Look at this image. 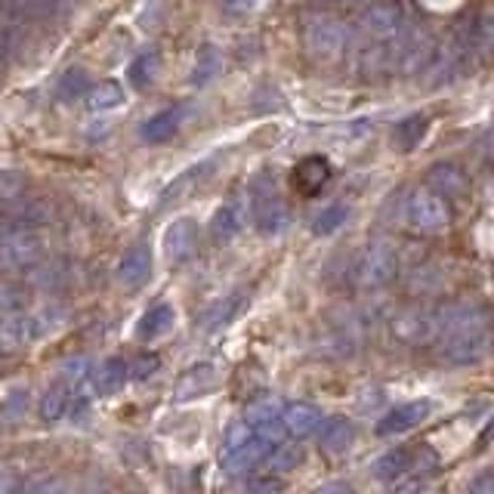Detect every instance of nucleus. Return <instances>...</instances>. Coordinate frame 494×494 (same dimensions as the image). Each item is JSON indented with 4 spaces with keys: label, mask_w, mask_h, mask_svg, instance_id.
Segmentation results:
<instances>
[{
    "label": "nucleus",
    "mask_w": 494,
    "mask_h": 494,
    "mask_svg": "<svg viewBox=\"0 0 494 494\" xmlns=\"http://www.w3.org/2000/svg\"><path fill=\"white\" fill-rule=\"evenodd\" d=\"M352 28L331 13H312L303 22V47L316 59H337L350 50Z\"/></svg>",
    "instance_id": "f257e3e1"
},
{
    "label": "nucleus",
    "mask_w": 494,
    "mask_h": 494,
    "mask_svg": "<svg viewBox=\"0 0 494 494\" xmlns=\"http://www.w3.org/2000/svg\"><path fill=\"white\" fill-rule=\"evenodd\" d=\"M251 205H253V220H257L260 232L279 235V232L288 229L290 210L285 205V198H281L279 183H275L272 173H260L251 183Z\"/></svg>",
    "instance_id": "f03ea898"
},
{
    "label": "nucleus",
    "mask_w": 494,
    "mask_h": 494,
    "mask_svg": "<svg viewBox=\"0 0 494 494\" xmlns=\"http://www.w3.org/2000/svg\"><path fill=\"white\" fill-rule=\"evenodd\" d=\"M47 247H50V238L43 235L41 229H19V232H6L0 235V266L4 269H22L34 266L38 260L47 257Z\"/></svg>",
    "instance_id": "7ed1b4c3"
},
{
    "label": "nucleus",
    "mask_w": 494,
    "mask_h": 494,
    "mask_svg": "<svg viewBox=\"0 0 494 494\" xmlns=\"http://www.w3.org/2000/svg\"><path fill=\"white\" fill-rule=\"evenodd\" d=\"M398 257L389 242H370L355 266V285L361 290H377L396 279Z\"/></svg>",
    "instance_id": "20e7f679"
},
{
    "label": "nucleus",
    "mask_w": 494,
    "mask_h": 494,
    "mask_svg": "<svg viewBox=\"0 0 494 494\" xmlns=\"http://www.w3.org/2000/svg\"><path fill=\"white\" fill-rule=\"evenodd\" d=\"M485 352H489V331H485V322H479V325H470V328L442 337L439 355L445 365L463 368V365H476Z\"/></svg>",
    "instance_id": "39448f33"
},
{
    "label": "nucleus",
    "mask_w": 494,
    "mask_h": 494,
    "mask_svg": "<svg viewBox=\"0 0 494 494\" xmlns=\"http://www.w3.org/2000/svg\"><path fill=\"white\" fill-rule=\"evenodd\" d=\"M408 223L424 235H433V232H442L452 223V207H448V198L439 195L435 188H417L408 201Z\"/></svg>",
    "instance_id": "423d86ee"
},
{
    "label": "nucleus",
    "mask_w": 494,
    "mask_h": 494,
    "mask_svg": "<svg viewBox=\"0 0 494 494\" xmlns=\"http://www.w3.org/2000/svg\"><path fill=\"white\" fill-rule=\"evenodd\" d=\"M359 28L368 41H392L405 32V10L398 0H370L361 6Z\"/></svg>",
    "instance_id": "0eeeda50"
},
{
    "label": "nucleus",
    "mask_w": 494,
    "mask_h": 494,
    "mask_svg": "<svg viewBox=\"0 0 494 494\" xmlns=\"http://www.w3.org/2000/svg\"><path fill=\"white\" fill-rule=\"evenodd\" d=\"M53 220V205L47 198H25V192L19 198L0 205V235L19 229H41Z\"/></svg>",
    "instance_id": "6e6552de"
},
{
    "label": "nucleus",
    "mask_w": 494,
    "mask_h": 494,
    "mask_svg": "<svg viewBox=\"0 0 494 494\" xmlns=\"http://www.w3.org/2000/svg\"><path fill=\"white\" fill-rule=\"evenodd\" d=\"M275 442H269V439H263V435L251 433L244 442H238V445L220 448V463H223V470H226L229 476L251 473V470H260V463H263V457L269 454V448Z\"/></svg>",
    "instance_id": "1a4fd4ad"
},
{
    "label": "nucleus",
    "mask_w": 494,
    "mask_h": 494,
    "mask_svg": "<svg viewBox=\"0 0 494 494\" xmlns=\"http://www.w3.org/2000/svg\"><path fill=\"white\" fill-rule=\"evenodd\" d=\"M479 322H485V312L482 306H476V303H445V306H439L426 318V334L442 340L448 337V334L463 331Z\"/></svg>",
    "instance_id": "9d476101"
},
{
    "label": "nucleus",
    "mask_w": 494,
    "mask_h": 494,
    "mask_svg": "<svg viewBox=\"0 0 494 494\" xmlns=\"http://www.w3.org/2000/svg\"><path fill=\"white\" fill-rule=\"evenodd\" d=\"M216 383H220V368H216L214 361H198V365H192L177 380V387H173V396H177L179 402H188V398H201L205 392L214 389Z\"/></svg>",
    "instance_id": "9b49d317"
},
{
    "label": "nucleus",
    "mask_w": 494,
    "mask_h": 494,
    "mask_svg": "<svg viewBox=\"0 0 494 494\" xmlns=\"http://www.w3.org/2000/svg\"><path fill=\"white\" fill-rule=\"evenodd\" d=\"M433 411V405L426 402V398H420V402H405L398 405V408H392L383 414V420L377 424V433L380 435H398V433H408L414 426L420 424V420H426Z\"/></svg>",
    "instance_id": "f8f14e48"
},
{
    "label": "nucleus",
    "mask_w": 494,
    "mask_h": 494,
    "mask_svg": "<svg viewBox=\"0 0 494 494\" xmlns=\"http://www.w3.org/2000/svg\"><path fill=\"white\" fill-rule=\"evenodd\" d=\"M69 269L71 263L69 260H38L34 266L22 269L25 272V285L34 288V290H43V294H50V290H59L65 281H69Z\"/></svg>",
    "instance_id": "ddd939ff"
},
{
    "label": "nucleus",
    "mask_w": 494,
    "mask_h": 494,
    "mask_svg": "<svg viewBox=\"0 0 494 494\" xmlns=\"http://www.w3.org/2000/svg\"><path fill=\"white\" fill-rule=\"evenodd\" d=\"M114 275H118V281L127 290L142 288L145 281H149V275H151V251H149V244L130 247V251L124 253V260L118 263V269H114Z\"/></svg>",
    "instance_id": "4468645a"
},
{
    "label": "nucleus",
    "mask_w": 494,
    "mask_h": 494,
    "mask_svg": "<svg viewBox=\"0 0 494 494\" xmlns=\"http://www.w3.org/2000/svg\"><path fill=\"white\" fill-rule=\"evenodd\" d=\"M322 411L309 402H290L288 408H281V424H285V433L294 435V439H306V435L318 433L322 426Z\"/></svg>",
    "instance_id": "2eb2a0df"
},
{
    "label": "nucleus",
    "mask_w": 494,
    "mask_h": 494,
    "mask_svg": "<svg viewBox=\"0 0 494 494\" xmlns=\"http://www.w3.org/2000/svg\"><path fill=\"white\" fill-rule=\"evenodd\" d=\"M328 179H331V164L325 161L322 155L303 158V161L294 167V188L300 195H306V198L322 192V186L328 183Z\"/></svg>",
    "instance_id": "dca6fc26"
},
{
    "label": "nucleus",
    "mask_w": 494,
    "mask_h": 494,
    "mask_svg": "<svg viewBox=\"0 0 494 494\" xmlns=\"http://www.w3.org/2000/svg\"><path fill=\"white\" fill-rule=\"evenodd\" d=\"M188 114V105L186 103H177V105H167L164 112H158L155 118H149L142 124V140L158 145V142H167L173 133L179 130V124Z\"/></svg>",
    "instance_id": "f3484780"
},
{
    "label": "nucleus",
    "mask_w": 494,
    "mask_h": 494,
    "mask_svg": "<svg viewBox=\"0 0 494 494\" xmlns=\"http://www.w3.org/2000/svg\"><path fill=\"white\" fill-rule=\"evenodd\" d=\"M242 226H244V201L238 198V195H229V198L220 205V210L214 214L210 235L223 244V242H229V238H235L238 232H242Z\"/></svg>",
    "instance_id": "a211bd4d"
},
{
    "label": "nucleus",
    "mask_w": 494,
    "mask_h": 494,
    "mask_svg": "<svg viewBox=\"0 0 494 494\" xmlns=\"http://www.w3.org/2000/svg\"><path fill=\"white\" fill-rule=\"evenodd\" d=\"M195 244H198V226L192 220H177L164 232V253L173 263H183V260L192 257Z\"/></svg>",
    "instance_id": "6ab92c4d"
},
{
    "label": "nucleus",
    "mask_w": 494,
    "mask_h": 494,
    "mask_svg": "<svg viewBox=\"0 0 494 494\" xmlns=\"http://www.w3.org/2000/svg\"><path fill=\"white\" fill-rule=\"evenodd\" d=\"M71 402H75V380H69V377H59V380L50 383V387L43 389V396H41V417L47 420V424H53V420H59L62 414H69Z\"/></svg>",
    "instance_id": "aec40b11"
},
{
    "label": "nucleus",
    "mask_w": 494,
    "mask_h": 494,
    "mask_svg": "<svg viewBox=\"0 0 494 494\" xmlns=\"http://www.w3.org/2000/svg\"><path fill=\"white\" fill-rule=\"evenodd\" d=\"M355 439V426L346 417H328L318 426V445L328 454H343Z\"/></svg>",
    "instance_id": "412c9836"
},
{
    "label": "nucleus",
    "mask_w": 494,
    "mask_h": 494,
    "mask_svg": "<svg viewBox=\"0 0 494 494\" xmlns=\"http://www.w3.org/2000/svg\"><path fill=\"white\" fill-rule=\"evenodd\" d=\"M127 361L124 359H108L103 361L96 370L90 374V383H93V389H96V396H114L121 387H124V380H127Z\"/></svg>",
    "instance_id": "4be33fe9"
},
{
    "label": "nucleus",
    "mask_w": 494,
    "mask_h": 494,
    "mask_svg": "<svg viewBox=\"0 0 494 494\" xmlns=\"http://www.w3.org/2000/svg\"><path fill=\"white\" fill-rule=\"evenodd\" d=\"M411 473V452L408 448H392L383 457H377L374 463V476L380 479V482H396V479L408 476Z\"/></svg>",
    "instance_id": "5701e85b"
},
{
    "label": "nucleus",
    "mask_w": 494,
    "mask_h": 494,
    "mask_svg": "<svg viewBox=\"0 0 494 494\" xmlns=\"http://www.w3.org/2000/svg\"><path fill=\"white\" fill-rule=\"evenodd\" d=\"M463 186H467V179H463V173L457 164H433L430 167V188H435L439 195H445V198L461 195Z\"/></svg>",
    "instance_id": "b1692460"
},
{
    "label": "nucleus",
    "mask_w": 494,
    "mask_h": 494,
    "mask_svg": "<svg viewBox=\"0 0 494 494\" xmlns=\"http://www.w3.org/2000/svg\"><path fill=\"white\" fill-rule=\"evenodd\" d=\"M170 325H173V306H167V303H161V306H151V309L140 318V328H136V337L149 343V340H155V337H161V334L170 331Z\"/></svg>",
    "instance_id": "393cba45"
},
{
    "label": "nucleus",
    "mask_w": 494,
    "mask_h": 494,
    "mask_svg": "<svg viewBox=\"0 0 494 494\" xmlns=\"http://www.w3.org/2000/svg\"><path fill=\"white\" fill-rule=\"evenodd\" d=\"M297 463H300V448L297 445H288V442H275L272 448H269V454L263 457V463H260V470L263 473H288V470H294Z\"/></svg>",
    "instance_id": "a878e982"
},
{
    "label": "nucleus",
    "mask_w": 494,
    "mask_h": 494,
    "mask_svg": "<svg viewBox=\"0 0 494 494\" xmlns=\"http://www.w3.org/2000/svg\"><path fill=\"white\" fill-rule=\"evenodd\" d=\"M223 69V56L220 50L214 47V43H205V47L198 50V59H195V69H192V84L195 87H205L210 78H216Z\"/></svg>",
    "instance_id": "bb28decb"
},
{
    "label": "nucleus",
    "mask_w": 494,
    "mask_h": 494,
    "mask_svg": "<svg viewBox=\"0 0 494 494\" xmlns=\"http://www.w3.org/2000/svg\"><path fill=\"white\" fill-rule=\"evenodd\" d=\"M158 65H161V53L158 50H145V53L136 56L133 62H130V84L136 87V90H145V87L151 84V78L158 75Z\"/></svg>",
    "instance_id": "cd10ccee"
},
{
    "label": "nucleus",
    "mask_w": 494,
    "mask_h": 494,
    "mask_svg": "<svg viewBox=\"0 0 494 494\" xmlns=\"http://www.w3.org/2000/svg\"><path fill=\"white\" fill-rule=\"evenodd\" d=\"M32 297H28L25 281H0V316H13V312H25Z\"/></svg>",
    "instance_id": "c85d7f7f"
},
{
    "label": "nucleus",
    "mask_w": 494,
    "mask_h": 494,
    "mask_svg": "<svg viewBox=\"0 0 494 494\" xmlns=\"http://www.w3.org/2000/svg\"><path fill=\"white\" fill-rule=\"evenodd\" d=\"M59 6V0H4L10 19H43Z\"/></svg>",
    "instance_id": "c756f323"
},
{
    "label": "nucleus",
    "mask_w": 494,
    "mask_h": 494,
    "mask_svg": "<svg viewBox=\"0 0 494 494\" xmlns=\"http://www.w3.org/2000/svg\"><path fill=\"white\" fill-rule=\"evenodd\" d=\"M244 306V290H235V294H229L226 300H220L214 309L205 316V328L207 331H216L223 328V325H229L232 318H235V312Z\"/></svg>",
    "instance_id": "7c9ffc66"
},
{
    "label": "nucleus",
    "mask_w": 494,
    "mask_h": 494,
    "mask_svg": "<svg viewBox=\"0 0 494 494\" xmlns=\"http://www.w3.org/2000/svg\"><path fill=\"white\" fill-rule=\"evenodd\" d=\"M426 114H411V118H405L402 124H396V145L402 151H411L414 145H417L420 140H424V133H426Z\"/></svg>",
    "instance_id": "2f4dec72"
},
{
    "label": "nucleus",
    "mask_w": 494,
    "mask_h": 494,
    "mask_svg": "<svg viewBox=\"0 0 494 494\" xmlns=\"http://www.w3.org/2000/svg\"><path fill=\"white\" fill-rule=\"evenodd\" d=\"M87 105L93 108V112H105V108H114V105H121V99H124V90H121V84H114V81H103V84H96L93 90H87Z\"/></svg>",
    "instance_id": "473e14b6"
},
{
    "label": "nucleus",
    "mask_w": 494,
    "mask_h": 494,
    "mask_svg": "<svg viewBox=\"0 0 494 494\" xmlns=\"http://www.w3.org/2000/svg\"><path fill=\"white\" fill-rule=\"evenodd\" d=\"M87 90H90V78H87L84 69L65 71V78L59 81V99H62V103H75V99H84Z\"/></svg>",
    "instance_id": "72a5a7b5"
},
{
    "label": "nucleus",
    "mask_w": 494,
    "mask_h": 494,
    "mask_svg": "<svg viewBox=\"0 0 494 494\" xmlns=\"http://www.w3.org/2000/svg\"><path fill=\"white\" fill-rule=\"evenodd\" d=\"M346 216H350V207L346 205H328L316 220H312V232H316V235H331V232H337L343 226Z\"/></svg>",
    "instance_id": "f704fd0d"
},
{
    "label": "nucleus",
    "mask_w": 494,
    "mask_h": 494,
    "mask_svg": "<svg viewBox=\"0 0 494 494\" xmlns=\"http://www.w3.org/2000/svg\"><path fill=\"white\" fill-rule=\"evenodd\" d=\"M25 408H28V389H13L10 396L4 398V405H0V417H4L6 424H16V420H22Z\"/></svg>",
    "instance_id": "c9c22d12"
},
{
    "label": "nucleus",
    "mask_w": 494,
    "mask_h": 494,
    "mask_svg": "<svg viewBox=\"0 0 494 494\" xmlns=\"http://www.w3.org/2000/svg\"><path fill=\"white\" fill-rule=\"evenodd\" d=\"M281 414V408H279V402L275 398H257V402H251L247 405V411H244V420L247 424H263V420H269V417H279Z\"/></svg>",
    "instance_id": "e433bc0d"
},
{
    "label": "nucleus",
    "mask_w": 494,
    "mask_h": 494,
    "mask_svg": "<svg viewBox=\"0 0 494 494\" xmlns=\"http://www.w3.org/2000/svg\"><path fill=\"white\" fill-rule=\"evenodd\" d=\"M435 470H439V454H435L430 445H420L417 452L411 454V473L414 476H420V473L433 476Z\"/></svg>",
    "instance_id": "4c0bfd02"
},
{
    "label": "nucleus",
    "mask_w": 494,
    "mask_h": 494,
    "mask_svg": "<svg viewBox=\"0 0 494 494\" xmlns=\"http://www.w3.org/2000/svg\"><path fill=\"white\" fill-rule=\"evenodd\" d=\"M158 368H161V359H158L155 352H142L133 365H127V374L133 377V380H149Z\"/></svg>",
    "instance_id": "58836bf2"
},
{
    "label": "nucleus",
    "mask_w": 494,
    "mask_h": 494,
    "mask_svg": "<svg viewBox=\"0 0 494 494\" xmlns=\"http://www.w3.org/2000/svg\"><path fill=\"white\" fill-rule=\"evenodd\" d=\"M201 170H205V164L192 167V170H186V173H183V177H179V179H173V183H170V186H167V188H164V192H161V205H170V201H173V198H177V195H179V192H183V188H186V186H192V183H195V179H198V177H201Z\"/></svg>",
    "instance_id": "ea45409f"
},
{
    "label": "nucleus",
    "mask_w": 494,
    "mask_h": 494,
    "mask_svg": "<svg viewBox=\"0 0 494 494\" xmlns=\"http://www.w3.org/2000/svg\"><path fill=\"white\" fill-rule=\"evenodd\" d=\"M90 374V361L87 359H69L62 365V377H69V380H84V377Z\"/></svg>",
    "instance_id": "a19ab883"
},
{
    "label": "nucleus",
    "mask_w": 494,
    "mask_h": 494,
    "mask_svg": "<svg viewBox=\"0 0 494 494\" xmlns=\"http://www.w3.org/2000/svg\"><path fill=\"white\" fill-rule=\"evenodd\" d=\"M470 491L494 494V470H482V473H476L473 479H470Z\"/></svg>",
    "instance_id": "79ce46f5"
},
{
    "label": "nucleus",
    "mask_w": 494,
    "mask_h": 494,
    "mask_svg": "<svg viewBox=\"0 0 494 494\" xmlns=\"http://www.w3.org/2000/svg\"><path fill=\"white\" fill-rule=\"evenodd\" d=\"M281 489H285V482H281V479H272V473L251 479V491H281Z\"/></svg>",
    "instance_id": "37998d69"
},
{
    "label": "nucleus",
    "mask_w": 494,
    "mask_h": 494,
    "mask_svg": "<svg viewBox=\"0 0 494 494\" xmlns=\"http://www.w3.org/2000/svg\"><path fill=\"white\" fill-rule=\"evenodd\" d=\"M316 6H350V10H361L370 0H312Z\"/></svg>",
    "instance_id": "c03bdc74"
},
{
    "label": "nucleus",
    "mask_w": 494,
    "mask_h": 494,
    "mask_svg": "<svg viewBox=\"0 0 494 494\" xmlns=\"http://www.w3.org/2000/svg\"><path fill=\"white\" fill-rule=\"evenodd\" d=\"M247 10H253V0H226L229 16H244Z\"/></svg>",
    "instance_id": "a18cd8bd"
},
{
    "label": "nucleus",
    "mask_w": 494,
    "mask_h": 494,
    "mask_svg": "<svg viewBox=\"0 0 494 494\" xmlns=\"http://www.w3.org/2000/svg\"><path fill=\"white\" fill-rule=\"evenodd\" d=\"M479 155L494 158V127L489 130V133L482 136V142H479Z\"/></svg>",
    "instance_id": "49530a36"
},
{
    "label": "nucleus",
    "mask_w": 494,
    "mask_h": 494,
    "mask_svg": "<svg viewBox=\"0 0 494 494\" xmlns=\"http://www.w3.org/2000/svg\"><path fill=\"white\" fill-rule=\"evenodd\" d=\"M494 439V417L485 424V430H482V442H491Z\"/></svg>",
    "instance_id": "de8ad7c7"
},
{
    "label": "nucleus",
    "mask_w": 494,
    "mask_h": 494,
    "mask_svg": "<svg viewBox=\"0 0 494 494\" xmlns=\"http://www.w3.org/2000/svg\"><path fill=\"white\" fill-rule=\"evenodd\" d=\"M4 53H6V34L0 32V56H4Z\"/></svg>",
    "instance_id": "09e8293b"
},
{
    "label": "nucleus",
    "mask_w": 494,
    "mask_h": 494,
    "mask_svg": "<svg viewBox=\"0 0 494 494\" xmlns=\"http://www.w3.org/2000/svg\"><path fill=\"white\" fill-rule=\"evenodd\" d=\"M489 346H491V350H494V328H491V334H489Z\"/></svg>",
    "instance_id": "8fccbe9b"
}]
</instances>
